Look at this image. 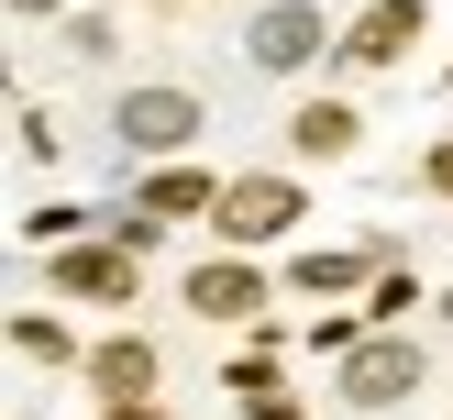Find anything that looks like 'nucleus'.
Segmentation results:
<instances>
[{"instance_id": "obj_10", "label": "nucleus", "mask_w": 453, "mask_h": 420, "mask_svg": "<svg viewBox=\"0 0 453 420\" xmlns=\"http://www.w3.org/2000/svg\"><path fill=\"white\" fill-rule=\"evenodd\" d=\"M288 133H299V155H343V144H354V111L310 100V111H299V122H288Z\"/></svg>"}, {"instance_id": "obj_13", "label": "nucleus", "mask_w": 453, "mask_h": 420, "mask_svg": "<svg viewBox=\"0 0 453 420\" xmlns=\"http://www.w3.org/2000/svg\"><path fill=\"white\" fill-rule=\"evenodd\" d=\"M432 177H442V188H453V144H442V155H432Z\"/></svg>"}, {"instance_id": "obj_2", "label": "nucleus", "mask_w": 453, "mask_h": 420, "mask_svg": "<svg viewBox=\"0 0 453 420\" xmlns=\"http://www.w3.org/2000/svg\"><path fill=\"white\" fill-rule=\"evenodd\" d=\"M420 387V354L410 343H354L343 354V398H354V409H388V398H410Z\"/></svg>"}, {"instance_id": "obj_5", "label": "nucleus", "mask_w": 453, "mask_h": 420, "mask_svg": "<svg viewBox=\"0 0 453 420\" xmlns=\"http://www.w3.org/2000/svg\"><path fill=\"white\" fill-rule=\"evenodd\" d=\"M265 287H255V265H199L188 277V309H211V321H243Z\"/></svg>"}, {"instance_id": "obj_11", "label": "nucleus", "mask_w": 453, "mask_h": 420, "mask_svg": "<svg viewBox=\"0 0 453 420\" xmlns=\"http://www.w3.org/2000/svg\"><path fill=\"white\" fill-rule=\"evenodd\" d=\"M299 287H310V299H332V287H354V255H299Z\"/></svg>"}, {"instance_id": "obj_12", "label": "nucleus", "mask_w": 453, "mask_h": 420, "mask_svg": "<svg viewBox=\"0 0 453 420\" xmlns=\"http://www.w3.org/2000/svg\"><path fill=\"white\" fill-rule=\"evenodd\" d=\"M111 420H155V409H144V398H122V409H111Z\"/></svg>"}, {"instance_id": "obj_1", "label": "nucleus", "mask_w": 453, "mask_h": 420, "mask_svg": "<svg viewBox=\"0 0 453 420\" xmlns=\"http://www.w3.org/2000/svg\"><path fill=\"white\" fill-rule=\"evenodd\" d=\"M288 210H299V188H288V177H233L211 221H221L233 243H265V233H288Z\"/></svg>"}, {"instance_id": "obj_3", "label": "nucleus", "mask_w": 453, "mask_h": 420, "mask_svg": "<svg viewBox=\"0 0 453 420\" xmlns=\"http://www.w3.org/2000/svg\"><path fill=\"white\" fill-rule=\"evenodd\" d=\"M122 133H133V144H188V133H199V100H188V88H133V100H122Z\"/></svg>"}, {"instance_id": "obj_6", "label": "nucleus", "mask_w": 453, "mask_h": 420, "mask_svg": "<svg viewBox=\"0 0 453 420\" xmlns=\"http://www.w3.org/2000/svg\"><path fill=\"white\" fill-rule=\"evenodd\" d=\"M410 34H420V11H410V0H376V11L354 22L343 44H354V56H365V66H388V56H398V44H410Z\"/></svg>"}, {"instance_id": "obj_9", "label": "nucleus", "mask_w": 453, "mask_h": 420, "mask_svg": "<svg viewBox=\"0 0 453 420\" xmlns=\"http://www.w3.org/2000/svg\"><path fill=\"white\" fill-rule=\"evenodd\" d=\"M177 210H221V199L199 188L188 166H166V177H155V188H144V221H177Z\"/></svg>"}, {"instance_id": "obj_4", "label": "nucleus", "mask_w": 453, "mask_h": 420, "mask_svg": "<svg viewBox=\"0 0 453 420\" xmlns=\"http://www.w3.org/2000/svg\"><path fill=\"white\" fill-rule=\"evenodd\" d=\"M310 56H321V11L310 0H277L255 22V66H310Z\"/></svg>"}, {"instance_id": "obj_7", "label": "nucleus", "mask_w": 453, "mask_h": 420, "mask_svg": "<svg viewBox=\"0 0 453 420\" xmlns=\"http://www.w3.org/2000/svg\"><path fill=\"white\" fill-rule=\"evenodd\" d=\"M88 365H100V387H111V409H122V398H144V387H155V354H144V343H100V354H88Z\"/></svg>"}, {"instance_id": "obj_8", "label": "nucleus", "mask_w": 453, "mask_h": 420, "mask_svg": "<svg viewBox=\"0 0 453 420\" xmlns=\"http://www.w3.org/2000/svg\"><path fill=\"white\" fill-rule=\"evenodd\" d=\"M56 287H78V299H122L133 265H122V255H66V265H56Z\"/></svg>"}, {"instance_id": "obj_14", "label": "nucleus", "mask_w": 453, "mask_h": 420, "mask_svg": "<svg viewBox=\"0 0 453 420\" xmlns=\"http://www.w3.org/2000/svg\"><path fill=\"white\" fill-rule=\"evenodd\" d=\"M12 11H56V0H12Z\"/></svg>"}]
</instances>
